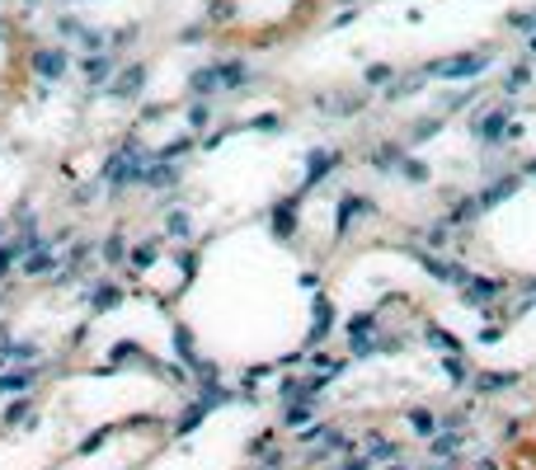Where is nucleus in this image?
Instances as JSON below:
<instances>
[{
  "label": "nucleus",
  "instance_id": "obj_2",
  "mask_svg": "<svg viewBox=\"0 0 536 470\" xmlns=\"http://www.w3.org/2000/svg\"><path fill=\"white\" fill-rule=\"evenodd\" d=\"M475 470H499V466H494V461H480V466H475Z\"/></svg>",
  "mask_w": 536,
  "mask_h": 470
},
{
  "label": "nucleus",
  "instance_id": "obj_1",
  "mask_svg": "<svg viewBox=\"0 0 536 470\" xmlns=\"http://www.w3.org/2000/svg\"><path fill=\"white\" fill-rule=\"evenodd\" d=\"M508 470H536V442H523V447H513V457H508Z\"/></svg>",
  "mask_w": 536,
  "mask_h": 470
}]
</instances>
